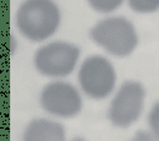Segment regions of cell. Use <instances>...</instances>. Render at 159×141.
<instances>
[{"label": "cell", "instance_id": "52a82bcc", "mask_svg": "<svg viewBox=\"0 0 159 141\" xmlns=\"http://www.w3.org/2000/svg\"><path fill=\"white\" fill-rule=\"evenodd\" d=\"M24 140H65V127L60 122L47 119H34L24 131Z\"/></svg>", "mask_w": 159, "mask_h": 141}, {"label": "cell", "instance_id": "3957f363", "mask_svg": "<svg viewBox=\"0 0 159 141\" xmlns=\"http://www.w3.org/2000/svg\"><path fill=\"white\" fill-rule=\"evenodd\" d=\"M80 54V47L73 44L53 41L37 49L34 62L40 74L48 77H63L75 70Z\"/></svg>", "mask_w": 159, "mask_h": 141}, {"label": "cell", "instance_id": "8992f818", "mask_svg": "<svg viewBox=\"0 0 159 141\" xmlns=\"http://www.w3.org/2000/svg\"><path fill=\"white\" fill-rule=\"evenodd\" d=\"M42 109L60 117H73L82 110V99L77 89L63 81L47 84L40 95Z\"/></svg>", "mask_w": 159, "mask_h": 141}, {"label": "cell", "instance_id": "6da1fadb", "mask_svg": "<svg viewBox=\"0 0 159 141\" xmlns=\"http://www.w3.org/2000/svg\"><path fill=\"white\" fill-rule=\"evenodd\" d=\"M60 22V9L53 0H24L15 15L17 30L32 42L52 36Z\"/></svg>", "mask_w": 159, "mask_h": 141}, {"label": "cell", "instance_id": "277c9868", "mask_svg": "<svg viewBox=\"0 0 159 141\" xmlns=\"http://www.w3.org/2000/svg\"><path fill=\"white\" fill-rule=\"evenodd\" d=\"M117 80L113 65L101 55L88 56L81 64L78 82L81 89L92 99L107 97L114 89Z\"/></svg>", "mask_w": 159, "mask_h": 141}, {"label": "cell", "instance_id": "ba28073f", "mask_svg": "<svg viewBox=\"0 0 159 141\" xmlns=\"http://www.w3.org/2000/svg\"><path fill=\"white\" fill-rule=\"evenodd\" d=\"M128 5L139 14H150L159 10V0H128Z\"/></svg>", "mask_w": 159, "mask_h": 141}, {"label": "cell", "instance_id": "30bf717a", "mask_svg": "<svg viewBox=\"0 0 159 141\" xmlns=\"http://www.w3.org/2000/svg\"><path fill=\"white\" fill-rule=\"evenodd\" d=\"M148 125H149L154 137L159 139V102H157L152 107V110L148 115Z\"/></svg>", "mask_w": 159, "mask_h": 141}, {"label": "cell", "instance_id": "5b68a950", "mask_svg": "<svg viewBox=\"0 0 159 141\" xmlns=\"http://www.w3.org/2000/svg\"><path fill=\"white\" fill-rule=\"evenodd\" d=\"M144 99L145 89L140 82H123L109 105V121L117 127H129L140 117L144 107Z\"/></svg>", "mask_w": 159, "mask_h": 141}, {"label": "cell", "instance_id": "7a4b0ae2", "mask_svg": "<svg viewBox=\"0 0 159 141\" xmlns=\"http://www.w3.org/2000/svg\"><path fill=\"white\" fill-rule=\"evenodd\" d=\"M89 36L94 44L119 57L130 55L138 45L135 27L123 16H111L98 21L92 26Z\"/></svg>", "mask_w": 159, "mask_h": 141}, {"label": "cell", "instance_id": "9c48e42d", "mask_svg": "<svg viewBox=\"0 0 159 141\" xmlns=\"http://www.w3.org/2000/svg\"><path fill=\"white\" fill-rule=\"evenodd\" d=\"M87 1L93 10L98 12H103V14L114 11L123 2V0H87Z\"/></svg>", "mask_w": 159, "mask_h": 141}]
</instances>
